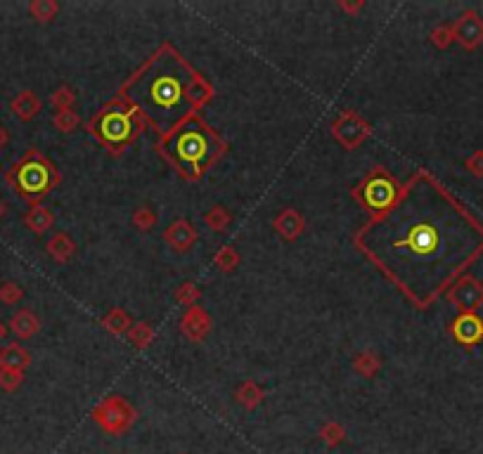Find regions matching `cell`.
Segmentation results:
<instances>
[{
  "instance_id": "1",
  "label": "cell",
  "mask_w": 483,
  "mask_h": 454,
  "mask_svg": "<svg viewBox=\"0 0 483 454\" xmlns=\"http://www.w3.org/2000/svg\"><path fill=\"white\" fill-rule=\"evenodd\" d=\"M355 246L408 301L429 308L483 253V223L431 173L417 170L394 206L362 225Z\"/></svg>"
},
{
  "instance_id": "2",
  "label": "cell",
  "mask_w": 483,
  "mask_h": 454,
  "mask_svg": "<svg viewBox=\"0 0 483 454\" xmlns=\"http://www.w3.org/2000/svg\"><path fill=\"white\" fill-rule=\"evenodd\" d=\"M140 111L142 121L166 138L192 114L211 102L213 85L170 45H163L121 85L119 95Z\"/></svg>"
},
{
  "instance_id": "3",
  "label": "cell",
  "mask_w": 483,
  "mask_h": 454,
  "mask_svg": "<svg viewBox=\"0 0 483 454\" xmlns=\"http://www.w3.org/2000/svg\"><path fill=\"white\" fill-rule=\"evenodd\" d=\"M156 149L183 177L199 180L225 154L227 145L199 114H192L173 133L159 138Z\"/></svg>"
},
{
  "instance_id": "4",
  "label": "cell",
  "mask_w": 483,
  "mask_h": 454,
  "mask_svg": "<svg viewBox=\"0 0 483 454\" xmlns=\"http://www.w3.org/2000/svg\"><path fill=\"white\" fill-rule=\"evenodd\" d=\"M145 126L147 123L133 104H128L121 97H114L104 109H99L88 121V133L102 142L114 156H119L128 145L138 140Z\"/></svg>"
},
{
  "instance_id": "5",
  "label": "cell",
  "mask_w": 483,
  "mask_h": 454,
  "mask_svg": "<svg viewBox=\"0 0 483 454\" xmlns=\"http://www.w3.org/2000/svg\"><path fill=\"white\" fill-rule=\"evenodd\" d=\"M7 182L10 187L17 192L21 199L26 201L38 204L50 189H55L60 184V170L55 168V163L48 159L45 154L38 149H28L17 163H12L7 170Z\"/></svg>"
},
{
  "instance_id": "6",
  "label": "cell",
  "mask_w": 483,
  "mask_h": 454,
  "mask_svg": "<svg viewBox=\"0 0 483 454\" xmlns=\"http://www.w3.org/2000/svg\"><path fill=\"white\" fill-rule=\"evenodd\" d=\"M353 199L358 201L362 209L374 216H381L384 211H389L394 201L401 194V184L394 180V175H389L384 168H372L362 180L353 187Z\"/></svg>"
},
{
  "instance_id": "7",
  "label": "cell",
  "mask_w": 483,
  "mask_h": 454,
  "mask_svg": "<svg viewBox=\"0 0 483 454\" xmlns=\"http://www.w3.org/2000/svg\"><path fill=\"white\" fill-rule=\"evenodd\" d=\"M95 423L109 436H124V433L135 423V409L133 404L124 400L121 395L104 397L102 402L92 409Z\"/></svg>"
},
{
  "instance_id": "8",
  "label": "cell",
  "mask_w": 483,
  "mask_h": 454,
  "mask_svg": "<svg viewBox=\"0 0 483 454\" xmlns=\"http://www.w3.org/2000/svg\"><path fill=\"white\" fill-rule=\"evenodd\" d=\"M369 131H372V128H369V123L360 116V114H355V111L339 114L337 121L332 123L334 140H337L344 149H348V152H351V149H355V147H360L362 142L367 140Z\"/></svg>"
},
{
  "instance_id": "9",
  "label": "cell",
  "mask_w": 483,
  "mask_h": 454,
  "mask_svg": "<svg viewBox=\"0 0 483 454\" xmlns=\"http://www.w3.org/2000/svg\"><path fill=\"white\" fill-rule=\"evenodd\" d=\"M447 298L452 305H457L460 312H476L483 305V284L474 277H460L447 289Z\"/></svg>"
},
{
  "instance_id": "10",
  "label": "cell",
  "mask_w": 483,
  "mask_h": 454,
  "mask_svg": "<svg viewBox=\"0 0 483 454\" xmlns=\"http://www.w3.org/2000/svg\"><path fill=\"white\" fill-rule=\"evenodd\" d=\"M452 33H455V40L465 50L479 48L483 43V19L474 10H469L452 24Z\"/></svg>"
},
{
  "instance_id": "11",
  "label": "cell",
  "mask_w": 483,
  "mask_h": 454,
  "mask_svg": "<svg viewBox=\"0 0 483 454\" xmlns=\"http://www.w3.org/2000/svg\"><path fill=\"white\" fill-rule=\"evenodd\" d=\"M211 315L206 312L202 305H192V308L185 310V315L180 317V331L183 336L192 340V343H199L209 336L211 331Z\"/></svg>"
},
{
  "instance_id": "12",
  "label": "cell",
  "mask_w": 483,
  "mask_h": 454,
  "mask_svg": "<svg viewBox=\"0 0 483 454\" xmlns=\"http://www.w3.org/2000/svg\"><path fill=\"white\" fill-rule=\"evenodd\" d=\"M452 338L460 345H474L483 340V319L476 312H460L450 324Z\"/></svg>"
},
{
  "instance_id": "13",
  "label": "cell",
  "mask_w": 483,
  "mask_h": 454,
  "mask_svg": "<svg viewBox=\"0 0 483 454\" xmlns=\"http://www.w3.org/2000/svg\"><path fill=\"white\" fill-rule=\"evenodd\" d=\"M197 239H199L197 230L192 227L190 220H185V218L173 220V223L166 227V232H163V241L178 253L190 251V248L197 244Z\"/></svg>"
},
{
  "instance_id": "14",
  "label": "cell",
  "mask_w": 483,
  "mask_h": 454,
  "mask_svg": "<svg viewBox=\"0 0 483 454\" xmlns=\"http://www.w3.org/2000/svg\"><path fill=\"white\" fill-rule=\"evenodd\" d=\"M273 227H275V232L280 234V237H284L287 241H294V239H298L303 234L305 220H303V216L296 209H284L280 216H275Z\"/></svg>"
},
{
  "instance_id": "15",
  "label": "cell",
  "mask_w": 483,
  "mask_h": 454,
  "mask_svg": "<svg viewBox=\"0 0 483 454\" xmlns=\"http://www.w3.org/2000/svg\"><path fill=\"white\" fill-rule=\"evenodd\" d=\"M10 109H12V114H14V116H17L19 121H33V118L40 114L43 102H40V97L36 95V92H31V90H21L19 95L10 102Z\"/></svg>"
},
{
  "instance_id": "16",
  "label": "cell",
  "mask_w": 483,
  "mask_h": 454,
  "mask_svg": "<svg viewBox=\"0 0 483 454\" xmlns=\"http://www.w3.org/2000/svg\"><path fill=\"white\" fill-rule=\"evenodd\" d=\"M28 365H31V353L26 348H21L19 343H7L5 348H0V367L3 369L24 372Z\"/></svg>"
},
{
  "instance_id": "17",
  "label": "cell",
  "mask_w": 483,
  "mask_h": 454,
  "mask_svg": "<svg viewBox=\"0 0 483 454\" xmlns=\"http://www.w3.org/2000/svg\"><path fill=\"white\" fill-rule=\"evenodd\" d=\"M53 223H55L53 211H50L48 206H43V204H33L31 209L26 211V216H24V225L33 234H45L50 227H53Z\"/></svg>"
},
{
  "instance_id": "18",
  "label": "cell",
  "mask_w": 483,
  "mask_h": 454,
  "mask_svg": "<svg viewBox=\"0 0 483 454\" xmlns=\"http://www.w3.org/2000/svg\"><path fill=\"white\" fill-rule=\"evenodd\" d=\"M10 329L17 333L19 338H31L33 333H38L40 329V319L38 315H36L33 310H19V312H14L12 319H10Z\"/></svg>"
},
{
  "instance_id": "19",
  "label": "cell",
  "mask_w": 483,
  "mask_h": 454,
  "mask_svg": "<svg viewBox=\"0 0 483 454\" xmlns=\"http://www.w3.org/2000/svg\"><path fill=\"white\" fill-rule=\"evenodd\" d=\"M48 253L50 258L57 262H69L76 253V244L67 232H57L53 234V239L48 241Z\"/></svg>"
},
{
  "instance_id": "20",
  "label": "cell",
  "mask_w": 483,
  "mask_h": 454,
  "mask_svg": "<svg viewBox=\"0 0 483 454\" xmlns=\"http://www.w3.org/2000/svg\"><path fill=\"white\" fill-rule=\"evenodd\" d=\"M102 324H104L107 331L114 333V336H121V333H128V329L133 326V319L124 308H114L104 315Z\"/></svg>"
},
{
  "instance_id": "21",
  "label": "cell",
  "mask_w": 483,
  "mask_h": 454,
  "mask_svg": "<svg viewBox=\"0 0 483 454\" xmlns=\"http://www.w3.org/2000/svg\"><path fill=\"white\" fill-rule=\"evenodd\" d=\"M234 397H237V402L242 404L244 409H256L263 400V388L259 386L256 381H244L242 386L237 388V393H234Z\"/></svg>"
},
{
  "instance_id": "22",
  "label": "cell",
  "mask_w": 483,
  "mask_h": 454,
  "mask_svg": "<svg viewBox=\"0 0 483 454\" xmlns=\"http://www.w3.org/2000/svg\"><path fill=\"white\" fill-rule=\"evenodd\" d=\"M379 369H381V360L376 358L374 353L365 350V353H360L353 358V372L358 376H362V379H372Z\"/></svg>"
},
{
  "instance_id": "23",
  "label": "cell",
  "mask_w": 483,
  "mask_h": 454,
  "mask_svg": "<svg viewBox=\"0 0 483 454\" xmlns=\"http://www.w3.org/2000/svg\"><path fill=\"white\" fill-rule=\"evenodd\" d=\"M230 223H232V213L227 211L225 206H211V209L204 213V225L213 232H223Z\"/></svg>"
},
{
  "instance_id": "24",
  "label": "cell",
  "mask_w": 483,
  "mask_h": 454,
  "mask_svg": "<svg viewBox=\"0 0 483 454\" xmlns=\"http://www.w3.org/2000/svg\"><path fill=\"white\" fill-rule=\"evenodd\" d=\"M57 12H60V5L55 3V0H33L31 5H28V14L40 21V24H48V21H53L57 17Z\"/></svg>"
},
{
  "instance_id": "25",
  "label": "cell",
  "mask_w": 483,
  "mask_h": 454,
  "mask_svg": "<svg viewBox=\"0 0 483 454\" xmlns=\"http://www.w3.org/2000/svg\"><path fill=\"white\" fill-rule=\"evenodd\" d=\"M128 340H131L135 348L145 350V348H149V343L154 340V329L147 322H133V326L128 329Z\"/></svg>"
},
{
  "instance_id": "26",
  "label": "cell",
  "mask_w": 483,
  "mask_h": 454,
  "mask_svg": "<svg viewBox=\"0 0 483 454\" xmlns=\"http://www.w3.org/2000/svg\"><path fill=\"white\" fill-rule=\"evenodd\" d=\"M213 265H216L220 272H232L234 267L239 265V253L237 248L232 246H220L218 253L213 255Z\"/></svg>"
},
{
  "instance_id": "27",
  "label": "cell",
  "mask_w": 483,
  "mask_h": 454,
  "mask_svg": "<svg viewBox=\"0 0 483 454\" xmlns=\"http://www.w3.org/2000/svg\"><path fill=\"white\" fill-rule=\"evenodd\" d=\"M318 436H320V440H322L327 447H337V445L344 443L346 428L341 423H337V421H327V423H322V428H320Z\"/></svg>"
},
{
  "instance_id": "28",
  "label": "cell",
  "mask_w": 483,
  "mask_h": 454,
  "mask_svg": "<svg viewBox=\"0 0 483 454\" xmlns=\"http://www.w3.org/2000/svg\"><path fill=\"white\" fill-rule=\"evenodd\" d=\"M156 220H159V218H156L154 209H149V206H140V209H135L131 223H133L135 230L149 232V230H154V227H156Z\"/></svg>"
},
{
  "instance_id": "29",
  "label": "cell",
  "mask_w": 483,
  "mask_h": 454,
  "mask_svg": "<svg viewBox=\"0 0 483 454\" xmlns=\"http://www.w3.org/2000/svg\"><path fill=\"white\" fill-rule=\"evenodd\" d=\"M53 123L60 133H71L76 131L78 126H81V116L74 111V109H67V111H57L53 116Z\"/></svg>"
},
{
  "instance_id": "30",
  "label": "cell",
  "mask_w": 483,
  "mask_h": 454,
  "mask_svg": "<svg viewBox=\"0 0 483 454\" xmlns=\"http://www.w3.org/2000/svg\"><path fill=\"white\" fill-rule=\"evenodd\" d=\"M74 102H76V95H74V90H71L69 85H62V88H57L53 95H50V104H53L57 111L71 109Z\"/></svg>"
},
{
  "instance_id": "31",
  "label": "cell",
  "mask_w": 483,
  "mask_h": 454,
  "mask_svg": "<svg viewBox=\"0 0 483 454\" xmlns=\"http://www.w3.org/2000/svg\"><path fill=\"white\" fill-rule=\"evenodd\" d=\"M175 301L180 303V305H185V310L192 308V305H197V301H199V289H197V284H195V282H185V284H180V287H178V291H175Z\"/></svg>"
},
{
  "instance_id": "32",
  "label": "cell",
  "mask_w": 483,
  "mask_h": 454,
  "mask_svg": "<svg viewBox=\"0 0 483 454\" xmlns=\"http://www.w3.org/2000/svg\"><path fill=\"white\" fill-rule=\"evenodd\" d=\"M21 383H24V372L0 367V388H3L5 393H12V390H17Z\"/></svg>"
},
{
  "instance_id": "33",
  "label": "cell",
  "mask_w": 483,
  "mask_h": 454,
  "mask_svg": "<svg viewBox=\"0 0 483 454\" xmlns=\"http://www.w3.org/2000/svg\"><path fill=\"white\" fill-rule=\"evenodd\" d=\"M24 298V289L17 282H3L0 284V303L3 305H14Z\"/></svg>"
},
{
  "instance_id": "34",
  "label": "cell",
  "mask_w": 483,
  "mask_h": 454,
  "mask_svg": "<svg viewBox=\"0 0 483 454\" xmlns=\"http://www.w3.org/2000/svg\"><path fill=\"white\" fill-rule=\"evenodd\" d=\"M452 40H455V33H452V26L450 24H440V26H436L431 31V43L436 48H440V50L450 48Z\"/></svg>"
},
{
  "instance_id": "35",
  "label": "cell",
  "mask_w": 483,
  "mask_h": 454,
  "mask_svg": "<svg viewBox=\"0 0 483 454\" xmlns=\"http://www.w3.org/2000/svg\"><path fill=\"white\" fill-rule=\"evenodd\" d=\"M467 168L472 170L474 175H483V152L479 154H474L472 159L467 161Z\"/></svg>"
},
{
  "instance_id": "36",
  "label": "cell",
  "mask_w": 483,
  "mask_h": 454,
  "mask_svg": "<svg viewBox=\"0 0 483 454\" xmlns=\"http://www.w3.org/2000/svg\"><path fill=\"white\" fill-rule=\"evenodd\" d=\"M339 7H341V10H346V12H358V10H360V7H362V3L348 5V3H344V0H341V3H339Z\"/></svg>"
},
{
  "instance_id": "37",
  "label": "cell",
  "mask_w": 483,
  "mask_h": 454,
  "mask_svg": "<svg viewBox=\"0 0 483 454\" xmlns=\"http://www.w3.org/2000/svg\"><path fill=\"white\" fill-rule=\"evenodd\" d=\"M7 140H10V138H7V131H5V128H3V126H0V152H3V149H5V145H7Z\"/></svg>"
},
{
  "instance_id": "38",
  "label": "cell",
  "mask_w": 483,
  "mask_h": 454,
  "mask_svg": "<svg viewBox=\"0 0 483 454\" xmlns=\"http://www.w3.org/2000/svg\"><path fill=\"white\" fill-rule=\"evenodd\" d=\"M5 336H7V324L3 322V319H0V343L5 340Z\"/></svg>"
},
{
  "instance_id": "39",
  "label": "cell",
  "mask_w": 483,
  "mask_h": 454,
  "mask_svg": "<svg viewBox=\"0 0 483 454\" xmlns=\"http://www.w3.org/2000/svg\"><path fill=\"white\" fill-rule=\"evenodd\" d=\"M3 213H5V206H3V201H0V218H3Z\"/></svg>"
},
{
  "instance_id": "40",
  "label": "cell",
  "mask_w": 483,
  "mask_h": 454,
  "mask_svg": "<svg viewBox=\"0 0 483 454\" xmlns=\"http://www.w3.org/2000/svg\"><path fill=\"white\" fill-rule=\"evenodd\" d=\"M180 454H185V452H180Z\"/></svg>"
}]
</instances>
